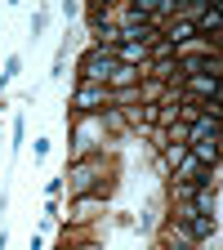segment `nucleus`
<instances>
[{
	"mask_svg": "<svg viewBox=\"0 0 223 250\" xmlns=\"http://www.w3.org/2000/svg\"><path fill=\"white\" fill-rule=\"evenodd\" d=\"M107 174H121V147H103V152H89V156H76V161L62 166V179H67V197H81V192H94V183L107 179Z\"/></svg>",
	"mask_w": 223,
	"mask_h": 250,
	"instance_id": "obj_1",
	"label": "nucleus"
},
{
	"mask_svg": "<svg viewBox=\"0 0 223 250\" xmlns=\"http://www.w3.org/2000/svg\"><path fill=\"white\" fill-rule=\"evenodd\" d=\"M112 147L99 116H72L67 121V161H76V156H89V152H103Z\"/></svg>",
	"mask_w": 223,
	"mask_h": 250,
	"instance_id": "obj_2",
	"label": "nucleus"
},
{
	"mask_svg": "<svg viewBox=\"0 0 223 250\" xmlns=\"http://www.w3.org/2000/svg\"><path fill=\"white\" fill-rule=\"evenodd\" d=\"M112 72H116V54L112 49L85 45V54L76 58V81H85V85H107Z\"/></svg>",
	"mask_w": 223,
	"mask_h": 250,
	"instance_id": "obj_3",
	"label": "nucleus"
},
{
	"mask_svg": "<svg viewBox=\"0 0 223 250\" xmlns=\"http://www.w3.org/2000/svg\"><path fill=\"white\" fill-rule=\"evenodd\" d=\"M107 107V85H85L76 81L67 94V116H99Z\"/></svg>",
	"mask_w": 223,
	"mask_h": 250,
	"instance_id": "obj_4",
	"label": "nucleus"
},
{
	"mask_svg": "<svg viewBox=\"0 0 223 250\" xmlns=\"http://www.w3.org/2000/svg\"><path fill=\"white\" fill-rule=\"evenodd\" d=\"M107 206L94 197V192H81V197H67V224H107Z\"/></svg>",
	"mask_w": 223,
	"mask_h": 250,
	"instance_id": "obj_5",
	"label": "nucleus"
},
{
	"mask_svg": "<svg viewBox=\"0 0 223 250\" xmlns=\"http://www.w3.org/2000/svg\"><path fill=\"white\" fill-rule=\"evenodd\" d=\"M152 241L161 250H205V246H197V237L187 232V224H179V219H161L156 232H152Z\"/></svg>",
	"mask_w": 223,
	"mask_h": 250,
	"instance_id": "obj_6",
	"label": "nucleus"
},
{
	"mask_svg": "<svg viewBox=\"0 0 223 250\" xmlns=\"http://www.w3.org/2000/svg\"><path fill=\"white\" fill-rule=\"evenodd\" d=\"M161 219H165V201H161V197H152V201L143 206V214L134 219V232H143V237L152 241V232H156V224H161Z\"/></svg>",
	"mask_w": 223,
	"mask_h": 250,
	"instance_id": "obj_7",
	"label": "nucleus"
},
{
	"mask_svg": "<svg viewBox=\"0 0 223 250\" xmlns=\"http://www.w3.org/2000/svg\"><path fill=\"white\" fill-rule=\"evenodd\" d=\"M187 232L197 237V246H210V241H219V219L214 214H192L187 219Z\"/></svg>",
	"mask_w": 223,
	"mask_h": 250,
	"instance_id": "obj_8",
	"label": "nucleus"
},
{
	"mask_svg": "<svg viewBox=\"0 0 223 250\" xmlns=\"http://www.w3.org/2000/svg\"><path fill=\"white\" fill-rule=\"evenodd\" d=\"M219 143H223V139H197V143H187V152H192L197 166H219V156H223Z\"/></svg>",
	"mask_w": 223,
	"mask_h": 250,
	"instance_id": "obj_9",
	"label": "nucleus"
},
{
	"mask_svg": "<svg viewBox=\"0 0 223 250\" xmlns=\"http://www.w3.org/2000/svg\"><path fill=\"white\" fill-rule=\"evenodd\" d=\"M183 94H187V99H197V103H210V99H219V81H210L201 72V76H192V81L183 85Z\"/></svg>",
	"mask_w": 223,
	"mask_h": 250,
	"instance_id": "obj_10",
	"label": "nucleus"
},
{
	"mask_svg": "<svg viewBox=\"0 0 223 250\" xmlns=\"http://www.w3.org/2000/svg\"><path fill=\"white\" fill-rule=\"evenodd\" d=\"M192 206H197V214H214L219 219V188H192Z\"/></svg>",
	"mask_w": 223,
	"mask_h": 250,
	"instance_id": "obj_11",
	"label": "nucleus"
},
{
	"mask_svg": "<svg viewBox=\"0 0 223 250\" xmlns=\"http://www.w3.org/2000/svg\"><path fill=\"white\" fill-rule=\"evenodd\" d=\"M143 81V72L139 67H125V62H116V72L107 76V89H134Z\"/></svg>",
	"mask_w": 223,
	"mask_h": 250,
	"instance_id": "obj_12",
	"label": "nucleus"
},
{
	"mask_svg": "<svg viewBox=\"0 0 223 250\" xmlns=\"http://www.w3.org/2000/svg\"><path fill=\"white\" fill-rule=\"evenodd\" d=\"M187 134H192V143H197V139H223V125H219L214 116H201V121L187 125Z\"/></svg>",
	"mask_w": 223,
	"mask_h": 250,
	"instance_id": "obj_13",
	"label": "nucleus"
},
{
	"mask_svg": "<svg viewBox=\"0 0 223 250\" xmlns=\"http://www.w3.org/2000/svg\"><path fill=\"white\" fill-rule=\"evenodd\" d=\"M197 36H205V41H210V36H223V18H219V9H214V5L197 18Z\"/></svg>",
	"mask_w": 223,
	"mask_h": 250,
	"instance_id": "obj_14",
	"label": "nucleus"
},
{
	"mask_svg": "<svg viewBox=\"0 0 223 250\" xmlns=\"http://www.w3.org/2000/svg\"><path fill=\"white\" fill-rule=\"evenodd\" d=\"M161 99H165V81L143 76V81H139V103H161Z\"/></svg>",
	"mask_w": 223,
	"mask_h": 250,
	"instance_id": "obj_15",
	"label": "nucleus"
},
{
	"mask_svg": "<svg viewBox=\"0 0 223 250\" xmlns=\"http://www.w3.org/2000/svg\"><path fill=\"white\" fill-rule=\"evenodd\" d=\"M18 76H22V54L14 49V54L5 58V67H0V94H5V89H9V85H14Z\"/></svg>",
	"mask_w": 223,
	"mask_h": 250,
	"instance_id": "obj_16",
	"label": "nucleus"
},
{
	"mask_svg": "<svg viewBox=\"0 0 223 250\" xmlns=\"http://www.w3.org/2000/svg\"><path fill=\"white\" fill-rule=\"evenodd\" d=\"M45 31H49V9H36V14H31V27H27V36H31V45H36V41L45 36Z\"/></svg>",
	"mask_w": 223,
	"mask_h": 250,
	"instance_id": "obj_17",
	"label": "nucleus"
},
{
	"mask_svg": "<svg viewBox=\"0 0 223 250\" xmlns=\"http://www.w3.org/2000/svg\"><path fill=\"white\" fill-rule=\"evenodd\" d=\"M62 192H67V179H62V170L54 179H45V201H62Z\"/></svg>",
	"mask_w": 223,
	"mask_h": 250,
	"instance_id": "obj_18",
	"label": "nucleus"
},
{
	"mask_svg": "<svg viewBox=\"0 0 223 250\" xmlns=\"http://www.w3.org/2000/svg\"><path fill=\"white\" fill-rule=\"evenodd\" d=\"M165 139H170V143H183V147L192 143V134H187V125H183V121H174V125H170V130H165Z\"/></svg>",
	"mask_w": 223,
	"mask_h": 250,
	"instance_id": "obj_19",
	"label": "nucleus"
},
{
	"mask_svg": "<svg viewBox=\"0 0 223 250\" xmlns=\"http://www.w3.org/2000/svg\"><path fill=\"white\" fill-rule=\"evenodd\" d=\"M9 139H14V152L22 147V139H27V116H14V125H9Z\"/></svg>",
	"mask_w": 223,
	"mask_h": 250,
	"instance_id": "obj_20",
	"label": "nucleus"
},
{
	"mask_svg": "<svg viewBox=\"0 0 223 250\" xmlns=\"http://www.w3.org/2000/svg\"><path fill=\"white\" fill-rule=\"evenodd\" d=\"M49 152H54V139H49V134H41L36 143H31V156H36V161H45Z\"/></svg>",
	"mask_w": 223,
	"mask_h": 250,
	"instance_id": "obj_21",
	"label": "nucleus"
},
{
	"mask_svg": "<svg viewBox=\"0 0 223 250\" xmlns=\"http://www.w3.org/2000/svg\"><path fill=\"white\" fill-rule=\"evenodd\" d=\"M54 250H103V241H72V246H54Z\"/></svg>",
	"mask_w": 223,
	"mask_h": 250,
	"instance_id": "obj_22",
	"label": "nucleus"
},
{
	"mask_svg": "<svg viewBox=\"0 0 223 250\" xmlns=\"http://www.w3.org/2000/svg\"><path fill=\"white\" fill-rule=\"evenodd\" d=\"M112 224H116V228H134V214H130V210H116Z\"/></svg>",
	"mask_w": 223,
	"mask_h": 250,
	"instance_id": "obj_23",
	"label": "nucleus"
},
{
	"mask_svg": "<svg viewBox=\"0 0 223 250\" xmlns=\"http://www.w3.org/2000/svg\"><path fill=\"white\" fill-rule=\"evenodd\" d=\"M62 18H67V22L81 18V5H76V0H62Z\"/></svg>",
	"mask_w": 223,
	"mask_h": 250,
	"instance_id": "obj_24",
	"label": "nucleus"
},
{
	"mask_svg": "<svg viewBox=\"0 0 223 250\" xmlns=\"http://www.w3.org/2000/svg\"><path fill=\"white\" fill-rule=\"evenodd\" d=\"M5 246H9V232H0V250H5Z\"/></svg>",
	"mask_w": 223,
	"mask_h": 250,
	"instance_id": "obj_25",
	"label": "nucleus"
}]
</instances>
